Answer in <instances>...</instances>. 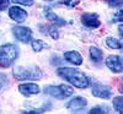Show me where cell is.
I'll use <instances>...</instances> for the list:
<instances>
[{"label": "cell", "instance_id": "obj_7", "mask_svg": "<svg viewBox=\"0 0 123 114\" xmlns=\"http://www.w3.org/2000/svg\"><path fill=\"white\" fill-rule=\"evenodd\" d=\"M106 66L113 72H122L123 66H122V60L117 55H110L106 59Z\"/></svg>", "mask_w": 123, "mask_h": 114}, {"label": "cell", "instance_id": "obj_23", "mask_svg": "<svg viewBox=\"0 0 123 114\" xmlns=\"http://www.w3.org/2000/svg\"><path fill=\"white\" fill-rule=\"evenodd\" d=\"M62 4H65V5H68V6H74V5H76V3L75 1H69V0H63V1H60Z\"/></svg>", "mask_w": 123, "mask_h": 114}, {"label": "cell", "instance_id": "obj_10", "mask_svg": "<svg viewBox=\"0 0 123 114\" xmlns=\"http://www.w3.org/2000/svg\"><path fill=\"white\" fill-rule=\"evenodd\" d=\"M87 104V101L83 97H75L73 98L71 101H69L67 103V108L70 109V110H73V112H78L80 109H83L85 106Z\"/></svg>", "mask_w": 123, "mask_h": 114}, {"label": "cell", "instance_id": "obj_26", "mask_svg": "<svg viewBox=\"0 0 123 114\" xmlns=\"http://www.w3.org/2000/svg\"><path fill=\"white\" fill-rule=\"evenodd\" d=\"M0 90H1V84H0Z\"/></svg>", "mask_w": 123, "mask_h": 114}, {"label": "cell", "instance_id": "obj_5", "mask_svg": "<svg viewBox=\"0 0 123 114\" xmlns=\"http://www.w3.org/2000/svg\"><path fill=\"white\" fill-rule=\"evenodd\" d=\"M14 36L22 43H28L32 39V31L28 27H24V26H16L12 28Z\"/></svg>", "mask_w": 123, "mask_h": 114}, {"label": "cell", "instance_id": "obj_14", "mask_svg": "<svg viewBox=\"0 0 123 114\" xmlns=\"http://www.w3.org/2000/svg\"><path fill=\"white\" fill-rule=\"evenodd\" d=\"M90 55H91V59L94 61H101L102 59V51L96 48V47H91L90 48Z\"/></svg>", "mask_w": 123, "mask_h": 114}, {"label": "cell", "instance_id": "obj_15", "mask_svg": "<svg viewBox=\"0 0 123 114\" xmlns=\"http://www.w3.org/2000/svg\"><path fill=\"white\" fill-rule=\"evenodd\" d=\"M106 44H107L110 48H112V49H121V48H122V43L119 42L118 39L113 38V37H108V38L106 39Z\"/></svg>", "mask_w": 123, "mask_h": 114}, {"label": "cell", "instance_id": "obj_22", "mask_svg": "<svg viewBox=\"0 0 123 114\" xmlns=\"http://www.w3.org/2000/svg\"><path fill=\"white\" fill-rule=\"evenodd\" d=\"M105 1H107L108 5H111V6H117V5H119V0H105Z\"/></svg>", "mask_w": 123, "mask_h": 114}, {"label": "cell", "instance_id": "obj_17", "mask_svg": "<svg viewBox=\"0 0 123 114\" xmlns=\"http://www.w3.org/2000/svg\"><path fill=\"white\" fill-rule=\"evenodd\" d=\"M43 48H44V43H43L41 39H35V40H32V49H33L35 51H41Z\"/></svg>", "mask_w": 123, "mask_h": 114}, {"label": "cell", "instance_id": "obj_21", "mask_svg": "<svg viewBox=\"0 0 123 114\" xmlns=\"http://www.w3.org/2000/svg\"><path fill=\"white\" fill-rule=\"evenodd\" d=\"M49 32H50V36H52V38H58V32H57V29L53 28V27H50L49 28Z\"/></svg>", "mask_w": 123, "mask_h": 114}, {"label": "cell", "instance_id": "obj_4", "mask_svg": "<svg viewBox=\"0 0 123 114\" xmlns=\"http://www.w3.org/2000/svg\"><path fill=\"white\" fill-rule=\"evenodd\" d=\"M44 93L52 96L58 99H64L73 95V88L67 85H59V86H47L44 88Z\"/></svg>", "mask_w": 123, "mask_h": 114}, {"label": "cell", "instance_id": "obj_8", "mask_svg": "<svg viewBox=\"0 0 123 114\" xmlns=\"http://www.w3.org/2000/svg\"><path fill=\"white\" fill-rule=\"evenodd\" d=\"M9 15L16 22H24L26 20V17H27L26 11L24 9L18 7V6H11V7H10L9 9Z\"/></svg>", "mask_w": 123, "mask_h": 114}, {"label": "cell", "instance_id": "obj_12", "mask_svg": "<svg viewBox=\"0 0 123 114\" xmlns=\"http://www.w3.org/2000/svg\"><path fill=\"white\" fill-rule=\"evenodd\" d=\"M64 59L69 63L74 64V65H81L83 64V58L78 53V51H65L64 53Z\"/></svg>", "mask_w": 123, "mask_h": 114}, {"label": "cell", "instance_id": "obj_20", "mask_svg": "<svg viewBox=\"0 0 123 114\" xmlns=\"http://www.w3.org/2000/svg\"><path fill=\"white\" fill-rule=\"evenodd\" d=\"M9 5V0H0V10H5Z\"/></svg>", "mask_w": 123, "mask_h": 114}, {"label": "cell", "instance_id": "obj_13", "mask_svg": "<svg viewBox=\"0 0 123 114\" xmlns=\"http://www.w3.org/2000/svg\"><path fill=\"white\" fill-rule=\"evenodd\" d=\"M44 15H46V17H47L48 21H49V22H52V23H54V25L64 26V23H65L64 20H63V18H60L59 16H57V15H55L49 7H46V9H44Z\"/></svg>", "mask_w": 123, "mask_h": 114}, {"label": "cell", "instance_id": "obj_24", "mask_svg": "<svg viewBox=\"0 0 123 114\" xmlns=\"http://www.w3.org/2000/svg\"><path fill=\"white\" fill-rule=\"evenodd\" d=\"M115 20H117V21H122V10H119V11L117 12V15L115 16Z\"/></svg>", "mask_w": 123, "mask_h": 114}, {"label": "cell", "instance_id": "obj_3", "mask_svg": "<svg viewBox=\"0 0 123 114\" xmlns=\"http://www.w3.org/2000/svg\"><path fill=\"white\" fill-rule=\"evenodd\" d=\"M14 76L17 80H38L42 77V71L36 65L30 66H18L14 69Z\"/></svg>", "mask_w": 123, "mask_h": 114}, {"label": "cell", "instance_id": "obj_16", "mask_svg": "<svg viewBox=\"0 0 123 114\" xmlns=\"http://www.w3.org/2000/svg\"><path fill=\"white\" fill-rule=\"evenodd\" d=\"M112 102H113V107H115V109L118 112V113H122L123 112V98L119 96V97H115L113 98V101H112Z\"/></svg>", "mask_w": 123, "mask_h": 114}, {"label": "cell", "instance_id": "obj_1", "mask_svg": "<svg viewBox=\"0 0 123 114\" xmlns=\"http://www.w3.org/2000/svg\"><path fill=\"white\" fill-rule=\"evenodd\" d=\"M58 75L63 77L64 80L69 81L71 85H74L78 88H86L89 86V79L84 72H81L78 69L73 68H59L58 69Z\"/></svg>", "mask_w": 123, "mask_h": 114}, {"label": "cell", "instance_id": "obj_2", "mask_svg": "<svg viewBox=\"0 0 123 114\" xmlns=\"http://www.w3.org/2000/svg\"><path fill=\"white\" fill-rule=\"evenodd\" d=\"M18 55V48L15 44H4L0 46V66L9 68L14 64Z\"/></svg>", "mask_w": 123, "mask_h": 114}, {"label": "cell", "instance_id": "obj_19", "mask_svg": "<svg viewBox=\"0 0 123 114\" xmlns=\"http://www.w3.org/2000/svg\"><path fill=\"white\" fill-rule=\"evenodd\" d=\"M15 4H20V5H26V6H31L33 4V0H12Z\"/></svg>", "mask_w": 123, "mask_h": 114}, {"label": "cell", "instance_id": "obj_6", "mask_svg": "<svg viewBox=\"0 0 123 114\" xmlns=\"http://www.w3.org/2000/svg\"><path fill=\"white\" fill-rule=\"evenodd\" d=\"M92 95H94L95 97H98V98L107 99V98H110L112 96V90L108 86L96 84L94 87H92Z\"/></svg>", "mask_w": 123, "mask_h": 114}, {"label": "cell", "instance_id": "obj_18", "mask_svg": "<svg viewBox=\"0 0 123 114\" xmlns=\"http://www.w3.org/2000/svg\"><path fill=\"white\" fill-rule=\"evenodd\" d=\"M90 113H101V114L108 113V108L107 107H95L90 110Z\"/></svg>", "mask_w": 123, "mask_h": 114}, {"label": "cell", "instance_id": "obj_25", "mask_svg": "<svg viewBox=\"0 0 123 114\" xmlns=\"http://www.w3.org/2000/svg\"><path fill=\"white\" fill-rule=\"evenodd\" d=\"M118 31H119V34L122 36V34H123V32H122V31H123V29H122V25H119V27H118Z\"/></svg>", "mask_w": 123, "mask_h": 114}, {"label": "cell", "instance_id": "obj_11", "mask_svg": "<svg viewBox=\"0 0 123 114\" xmlns=\"http://www.w3.org/2000/svg\"><path fill=\"white\" fill-rule=\"evenodd\" d=\"M18 91L24 96H32L39 93V87L36 84H21L18 86Z\"/></svg>", "mask_w": 123, "mask_h": 114}, {"label": "cell", "instance_id": "obj_9", "mask_svg": "<svg viewBox=\"0 0 123 114\" xmlns=\"http://www.w3.org/2000/svg\"><path fill=\"white\" fill-rule=\"evenodd\" d=\"M81 21L87 27H91V28H96L101 25L100 20H98V16L96 14H84L81 16Z\"/></svg>", "mask_w": 123, "mask_h": 114}]
</instances>
